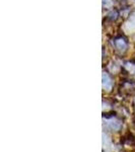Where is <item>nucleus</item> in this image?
I'll list each match as a JSON object with an SVG mask.
<instances>
[{
  "mask_svg": "<svg viewBox=\"0 0 135 152\" xmlns=\"http://www.w3.org/2000/svg\"><path fill=\"white\" fill-rule=\"evenodd\" d=\"M103 80H104V81H103V83H104V86L106 87L107 89H110L113 83H112L109 76H108L107 74H104V75H103Z\"/></svg>",
  "mask_w": 135,
  "mask_h": 152,
  "instance_id": "obj_1",
  "label": "nucleus"
}]
</instances>
